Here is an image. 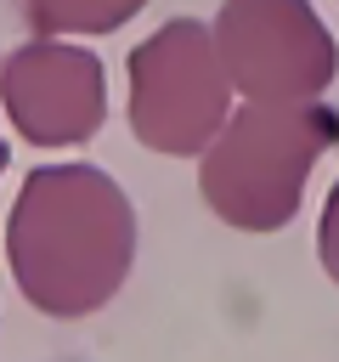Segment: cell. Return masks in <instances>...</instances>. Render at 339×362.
Listing matches in <instances>:
<instances>
[{"mask_svg": "<svg viewBox=\"0 0 339 362\" xmlns=\"http://www.w3.org/2000/svg\"><path fill=\"white\" fill-rule=\"evenodd\" d=\"M339 147V113L328 102L305 107H232L215 147L198 158L203 204L237 232H282L299 215L311 164Z\"/></svg>", "mask_w": 339, "mask_h": 362, "instance_id": "7a4b0ae2", "label": "cell"}, {"mask_svg": "<svg viewBox=\"0 0 339 362\" xmlns=\"http://www.w3.org/2000/svg\"><path fill=\"white\" fill-rule=\"evenodd\" d=\"M232 90L260 107H305L339 74L333 34L299 0H232L209 23Z\"/></svg>", "mask_w": 339, "mask_h": 362, "instance_id": "277c9868", "label": "cell"}, {"mask_svg": "<svg viewBox=\"0 0 339 362\" xmlns=\"http://www.w3.org/2000/svg\"><path fill=\"white\" fill-rule=\"evenodd\" d=\"M316 255H322V272L339 283V181L322 204V221H316Z\"/></svg>", "mask_w": 339, "mask_h": 362, "instance_id": "52a82bcc", "label": "cell"}, {"mask_svg": "<svg viewBox=\"0 0 339 362\" xmlns=\"http://www.w3.org/2000/svg\"><path fill=\"white\" fill-rule=\"evenodd\" d=\"M136 260V209L96 164H40L6 215V266L17 294L45 317L102 311Z\"/></svg>", "mask_w": 339, "mask_h": 362, "instance_id": "6da1fadb", "label": "cell"}, {"mask_svg": "<svg viewBox=\"0 0 339 362\" xmlns=\"http://www.w3.org/2000/svg\"><path fill=\"white\" fill-rule=\"evenodd\" d=\"M136 11H141L136 0H102V6H28L23 17H28V28H34L40 40H51V34H73V28L102 34V28L130 23Z\"/></svg>", "mask_w": 339, "mask_h": 362, "instance_id": "8992f818", "label": "cell"}, {"mask_svg": "<svg viewBox=\"0 0 339 362\" xmlns=\"http://www.w3.org/2000/svg\"><path fill=\"white\" fill-rule=\"evenodd\" d=\"M0 170H6V141H0Z\"/></svg>", "mask_w": 339, "mask_h": 362, "instance_id": "ba28073f", "label": "cell"}, {"mask_svg": "<svg viewBox=\"0 0 339 362\" xmlns=\"http://www.w3.org/2000/svg\"><path fill=\"white\" fill-rule=\"evenodd\" d=\"M232 119V79L198 17L158 23L130 51V130L170 158H203Z\"/></svg>", "mask_w": 339, "mask_h": 362, "instance_id": "3957f363", "label": "cell"}, {"mask_svg": "<svg viewBox=\"0 0 339 362\" xmlns=\"http://www.w3.org/2000/svg\"><path fill=\"white\" fill-rule=\"evenodd\" d=\"M0 102L17 136L34 147L90 141L107 119L102 57L73 40H23L0 57Z\"/></svg>", "mask_w": 339, "mask_h": 362, "instance_id": "5b68a950", "label": "cell"}]
</instances>
